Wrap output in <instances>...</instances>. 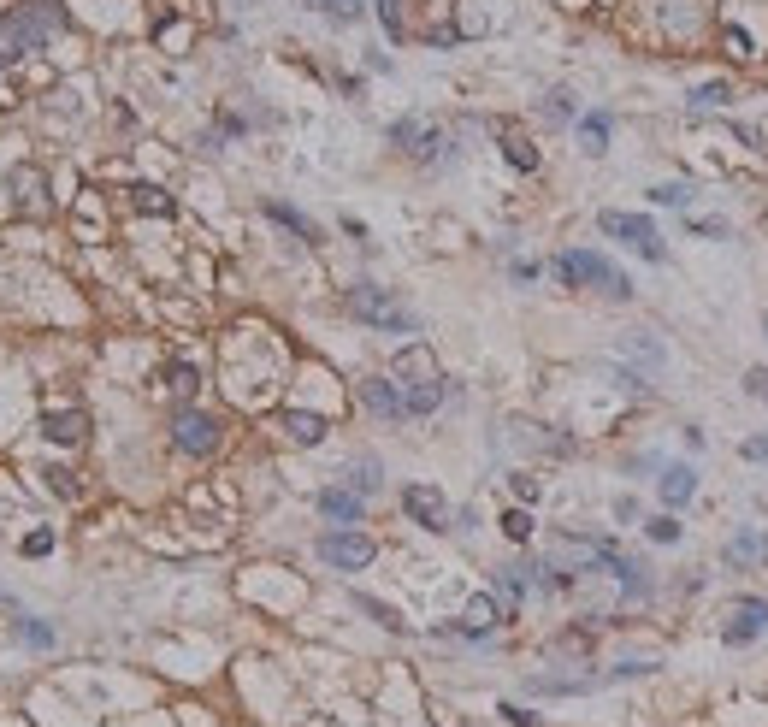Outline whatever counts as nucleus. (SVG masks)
Segmentation results:
<instances>
[{"mask_svg":"<svg viewBox=\"0 0 768 727\" xmlns=\"http://www.w3.org/2000/svg\"><path fill=\"white\" fill-rule=\"evenodd\" d=\"M54 30H60V6L54 0H18V6H6L0 12V66L30 60Z\"/></svg>","mask_w":768,"mask_h":727,"instance_id":"1","label":"nucleus"},{"mask_svg":"<svg viewBox=\"0 0 768 727\" xmlns=\"http://www.w3.org/2000/svg\"><path fill=\"white\" fill-rule=\"evenodd\" d=\"M550 272H556L568 290H603L609 302H627V296H633V278H627L621 266H609L603 255H591V249H568V255H556Z\"/></svg>","mask_w":768,"mask_h":727,"instance_id":"2","label":"nucleus"},{"mask_svg":"<svg viewBox=\"0 0 768 727\" xmlns=\"http://www.w3.org/2000/svg\"><path fill=\"white\" fill-rule=\"evenodd\" d=\"M343 308L355 314V320H367L373 331H396V337H408V331H420V320L390 296V290H379V284H355L349 296H343Z\"/></svg>","mask_w":768,"mask_h":727,"instance_id":"3","label":"nucleus"},{"mask_svg":"<svg viewBox=\"0 0 768 727\" xmlns=\"http://www.w3.org/2000/svg\"><path fill=\"white\" fill-rule=\"evenodd\" d=\"M597 231L603 237H615V243H627L633 255H644V261H668V249H662V237H656V225L644 219V213H597Z\"/></svg>","mask_w":768,"mask_h":727,"instance_id":"4","label":"nucleus"},{"mask_svg":"<svg viewBox=\"0 0 768 727\" xmlns=\"http://www.w3.org/2000/svg\"><path fill=\"white\" fill-rule=\"evenodd\" d=\"M172 444L184 450V456H213L219 444H225V426H219V414H201V408H178L172 414Z\"/></svg>","mask_w":768,"mask_h":727,"instance_id":"5","label":"nucleus"},{"mask_svg":"<svg viewBox=\"0 0 768 727\" xmlns=\"http://www.w3.org/2000/svg\"><path fill=\"white\" fill-rule=\"evenodd\" d=\"M373 556H379V544H373L367 532H355V527L320 532V562L325 568H337V574H361Z\"/></svg>","mask_w":768,"mask_h":727,"instance_id":"6","label":"nucleus"},{"mask_svg":"<svg viewBox=\"0 0 768 727\" xmlns=\"http://www.w3.org/2000/svg\"><path fill=\"white\" fill-rule=\"evenodd\" d=\"M390 142H396L402 154L426 160V166H438V160H449V148H455V142H449V136L438 131V125H432V119H414V113L390 125Z\"/></svg>","mask_w":768,"mask_h":727,"instance_id":"7","label":"nucleus"},{"mask_svg":"<svg viewBox=\"0 0 768 727\" xmlns=\"http://www.w3.org/2000/svg\"><path fill=\"white\" fill-rule=\"evenodd\" d=\"M402 515H408L414 527H426V532H449V521H455L449 503H444V491H438V485H420V479L402 485Z\"/></svg>","mask_w":768,"mask_h":727,"instance_id":"8","label":"nucleus"},{"mask_svg":"<svg viewBox=\"0 0 768 727\" xmlns=\"http://www.w3.org/2000/svg\"><path fill=\"white\" fill-rule=\"evenodd\" d=\"M361 408H367L373 420H408V402H402V385H396V379H384V373H373V379H361Z\"/></svg>","mask_w":768,"mask_h":727,"instance_id":"9","label":"nucleus"},{"mask_svg":"<svg viewBox=\"0 0 768 727\" xmlns=\"http://www.w3.org/2000/svg\"><path fill=\"white\" fill-rule=\"evenodd\" d=\"M42 438L60 444V450L83 444V438H89V414H83V408H48V414H42Z\"/></svg>","mask_w":768,"mask_h":727,"instance_id":"10","label":"nucleus"},{"mask_svg":"<svg viewBox=\"0 0 768 727\" xmlns=\"http://www.w3.org/2000/svg\"><path fill=\"white\" fill-rule=\"evenodd\" d=\"M6 190H12V207L24 213V219H36V213H48V201H42V172L36 166H12V178H6Z\"/></svg>","mask_w":768,"mask_h":727,"instance_id":"11","label":"nucleus"},{"mask_svg":"<svg viewBox=\"0 0 768 727\" xmlns=\"http://www.w3.org/2000/svg\"><path fill=\"white\" fill-rule=\"evenodd\" d=\"M320 515H325V521H337V527H361L367 497H361V491H349V485H331V491H320Z\"/></svg>","mask_w":768,"mask_h":727,"instance_id":"12","label":"nucleus"},{"mask_svg":"<svg viewBox=\"0 0 768 727\" xmlns=\"http://www.w3.org/2000/svg\"><path fill=\"white\" fill-rule=\"evenodd\" d=\"M757 633H768V603H763V597H739V603H733V627H727V645H751Z\"/></svg>","mask_w":768,"mask_h":727,"instance_id":"13","label":"nucleus"},{"mask_svg":"<svg viewBox=\"0 0 768 727\" xmlns=\"http://www.w3.org/2000/svg\"><path fill=\"white\" fill-rule=\"evenodd\" d=\"M449 397H455V385H449V379H420V385H402L408 420H426V414H438Z\"/></svg>","mask_w":768,"mask_h":727,"instance_id":"14","label":"nucleus"},{"mask_svg":"<svg viewBox=\"0 0 768 727\" xmlns=\"http://www.w3.org/2000/svg\"><path fill=\"white\" fill-rule=\"evenodd\" d=\"M656 491H662V503H668V509H686V503H692V497H698V473H692V467H662V479H656Z\"/></svg>","mask_w":768,"mask_h":727,"instance_id":"15","label":"nucleus"},{"mask_svg":"<svg viewBox=\"0 0 768 727\" xmlns=\"http://www.w3.org/2000/svg\"><path fill=\"white\" fill-rule=\"evenodd\" d=\"M278 426H284V438H290V444H308V450L325 444V432H331L320 414H302V408H284V414H278Z\"/></svg>","mask_w":768,"mask_h":727,"instance_id":"16","label":"nucleus"},{"mask_svg":"<svg viewBox=\"0 0 768 727\" xmlns=\"http://www.w3.org/2000/svg\"><path fill=\"white\" fill-rule=\"evenodd\" d=\"M343 485H349V491H361V497H373V491L384 485V462H379V456H355V462L343 467Z\"/></svg>","mask_w":768,"mask_h":727,"instance_id":"17","label":"nucleus"},{"mask_svg":"<svg viewBox=\"0 0 768 727\" xmlns=\"http://www.w3.org/2000/svg\"><path fill=\"white\" fill-rule=\"evenodd\" d=\"M497 136H503V160H509L514 172H538V148H532L526 136L509 131V125H497Z\"/></svg>","mask_w":768,"mask_h":727,"instance_id":"18","label":"nucleus"},{"mask_svg":"<svg viewBox=\"0 0 768 727\" xmlns=\"http://www.w3.org/2000/svg\"><path fill=\"white\" fill-rule=\"evenodd\" d=\"M621 355H633V361H644L650 373H662V367H668V349H662V343H656L650 331H633V337L621 343Z\"/></svg>","mask_w":768,"mask_h":727,"instance_id":"19","label":"nucleus"},{"mask_svg":"<svg viewBox=\"0 0 768 727\" xmlns=\"http://www.w3.org/2000/svg\"><path fill=\"white\" fill-rule=\"evenodd\" d=\"M266 219H278L284 231H296L302 243H320V225L308 219V213H296V207H284V201H266Z\"/></svg>","mask_w":768,"mask_h":727,"instance_id":"20","label":"nucleus"},{"mask_svg":"<svg viewBox=\"0 0 768 727\" xmlns=\"http://www.w3.org/2000/svg\"><path fill=\"white\" fill-rule=\"evenodd\" d=\"M514 432H520V444H526V450H544V456H574V444H568V438H544L550 426H526V420H514Z\"/></svg>","mask_w":768,"mask_h":727,"instance_id":"21","label":"nucleus"},{"mask_svg":"<svg viewBox=\"0 0 768 727\" xmlns=\"http://www.w3.org/2000/svg\"><path fill=\"white\" fill-rule=\"evenodd\" d=\"M497 621H503V597L479 592V597H473V603H467V627H473V633H491Z\"/></svg>","mask_w":768,"mask_h":727,"instance_id":"22","label":"nucleus"},{"mask_svg":"<svg viewBox=\"0 0 768 727\" xmlns=\"http://www.w3.org/2000/svg\"><path fill=\"white\" fill-rule=\"evenodd\" d=\"M609 131H615V125H609V113H585V119H579L585 154H603V148H609Z\"/></svg>","mask_w":768,"mask_h":727,"instance_id":"23","label":"nucleus"},{"mask_svg":"<svg viewBox=\"0 0 768 727\" xmlns=\"http://www.w3.org/2000/svg\"><path fill=\"white\" fill-rule=\"evenodd\" d=\"M130 196H136V207H142V213H160V219H172V213H178V201L166 196L160 184H136Z\"/></svg>","mask_w":768,"mask_h":727,"instance_id":"24","label":"nucleus"},{"mask_svg":"<svg viewBox=\"0 0 768 727\" xmlns=\"http://www.w3.org/2000/svg\"><path fill=\"white\" fill-rule=\"evenodd\" d=\"M379 6V24L390 42H408V18H402V0H373Z\"/></svg>","mask_w":768,"mask_h":727,"instance_id":"25","label":"nucleus"},{"mask_svg":"<svg viewBox=\"0 0 768 727\" xmlns=\"http://www.w3.org/2000/svg\"><path fill=\"white\" fill-rule=\"evenodd\" d=\"M195 385H201L195 361H172V367H166V391H172V397H190Z\"/></svg>","mask_w":768,"mask_h":727,"instance_id":"26","label":"nucleus"},{"mask_svg":"<svg viewBox=\"0 0 768 727\" xmlns=\"http://www.w3.org/2000/svg\"><path fill=\"white\" fill-rule=\"evenodd\" d=\"M355 609H361V615H373V621H379V627H390V633H402V615H396L390 603H379V597L355 592Z\"/></svg>","mask_w":768,"mask_h":727,"instance_id":"27","label":"nucleus"},{"mask_svg":"<svg viewBox=\"0 0 768 727\" xmlns=\"http://www.w3.org/2000/svg\"><path fill=\"white\" fill-rule=\"evenodd\" d=\"M544 119H550V125H574V119H579L574 95H568V89H550V95H544Z\"/></svg>","mask_w":768,"mask_h":727,"instance_id":"28","label":"nucleus"},{"mask_svg":"<svg viewBox=\"0 0 768 727\" xmlns=\"http://www.w3.org/2000/svg\"><path fill=\"white\" fill-rule=\"evenodd\" d=\"M42 479H48V491L65 497V503H77V497H83V485H77V473H71V467H48Z\"/></svg>","mask_w":768,"mask_h":727,"instance_id":"29","label":"nucleus"},{"mask_svg":"<svg viewBox=\"0 0 768 727\" xmlns=\"http://www.w3.org/2000/svg\"><path fill=\"white\" fill-rule=\"evenodd\" d=\"M497 527H503V538L526 544V538H532V515H526V509H503V521H497Z\"/></svg>","mask_w":768,"mask_h":727,"instance_id":"30","label":"nucleus"},{"mask_svg":"<svg viewBox=\"0 0 768 727\" xmlns=\"http://www.w3.org/2000/svg\"><path fill=\"white\" fill-rule=\"evenodd\" d=\"M644 538L650 544H680V521L674 515H656V521H644Z\"/></svg>","mask_w":768,"mask_h":727,"instance_id":"31","label":"nucleus"},{"mask_svg":"<svg viewBox=\"0 0 768 727\" xmlns=\"http://www.w3.org/2000/svg\"><path fill=\"white\" fill-rule=\"evenodd\" d=\"M757 556H763V544H757V538H751V532H745V538H733V544H727V562H733V568H739V562H745V568H751V562H757Z\"/></svg>","mask_w":768,"mask_h":727,"instance_id":"32","label":"nucleus"},{"mask_svg":"<svg viewBox=\"0 0 768 727\" xmlns=\"http://www.w3.org/2000/svg\"><path fill=\"white\" fill-rule=\"evenodd\" d=\"M314 6H320V12H331L337 24H349V18H361V12H367V0H314Z\"/></svg>","mask_w":768,"mask_h":727,"instance_id":"33","label":"nucleus"},{"mask_svg":"<svg viewBox=\"0 0 768 727\" xmlns=\"http://www.w3.org/2000/svg\"><path fill=\"white\" fill-rule=\"evenodd\" d=\"M692 101H698V107H727V101H733V89H727V83H698V89H692Z\"/></svg>","mask_w":768,"mask_h":727,"instance_id":"34","label":"nucleus"},{"mask_svg":"<svg viewBox=\"0 0 768 727\" xmlns=\"http://www.w3.org/2000/svg\"><path fill=\"white\" fill-rule=\"evenodd\" d=\"M18 633H24V639H30V645H42V651H48V645H54V627H42V621H36V615H18Z\"/></svg>","mask_w":768,"mask_h":727,"instance_id":"35","label":"nucleus"},{"mask_svg":"<svg viewBox=\"0 0 768 727\" xmlns=\"http://www.w3.org/2000/svg\"><path fill=\"white\" fill-rule=\"evenodd\" d=\"M650 201H656V207H686V201H692V190H686V184H656V190H650Z\"/></svg>","mask_w":768,"mask_h":727,"instance_id":"36","label":"nucleus"},{"mask_svg":"<svg viewBox=\"0 0 768 727\" xmlns=\"http://www.w3.org/2000/svg\"><path fill=\"white\" fill-rule=\"evenodd\" d=\"M745 397H757L768 408V367H745Z\"/></svg>","mask_w":768,"mask_h":727,"instance_id":"37","label":"nucleus"},{"mask_svg":"<svg viewBox=\"0 0 768 727\" xmlns=\"http://www.w3.org/2000/svg\"><path fill=\"white\" fill-rule=\"evenodd\" d=\"M692 237H733L727 219H692Z\"/></svg>","mask_w":768,"mask_h":727,"instance_id":"38","label":"nucleus"},{"mask_svg":"<svg viewBox=\"0 0 768 727\" xmlns=\"http://www.w3.org/2000/svg\"><path fill=\"white\" fill-rule=\"evenodd\" d=\"M514 497H520V503H538V479H532V473H514Z\"/></svg>","mask_w":768,"mask_h":727,"instance_id":"39","label":"nucleus"},{"mask_svg":"<svg viewBox=\"0 0 768 727\" xmlns=\"http://www.w3.org/2000/svg\"><path fill=\"white\" fill-rule=\"evenodd\" d=\"M48 550H54V532H30L24 538V556H48Z\"/></svg>","mask_w":768,"mask_h":727,"instance_id":"40","label":"nucleus"},{"mask_svg":"<svg viewBox=\"0 0 768 727\" xmlns=\"http://www.w3.org/2000/svg\"><path fill=\"white\" fill-rule=\"evenodd\" d=\"M727 48H733L739 60H751V36H745V30H727Z\"/></svg>","mask_w":768,"mask_h":727,"instance_id":"41","label":"nucleus"},{"mask_svg":"<svg viewBox=\"0 0 768 727\" xmlns=\"http://www.w3.org/2000/svg\"><path fill=\"white\" fill-rule=\"evenodd\" d=\"M745 462H768V438H745Z\"/></svg>","mask_w":768,"mask_h":727,"instance_id":"42","label":"nucleus"},{"mask_svg":"<svg viewBox=\"0 0 768 727\" xmlns=\"http://www.w3.org/2000/svg\"><path fill=\"white\" fill-rule=\"evenodd\" d=\"M503 716H509L514 727H538V716H532V710H514V704H509V710H503Z\"/></svg>","mask_w":768,"mask_h":727,"instance_id":"43","label":"nucleus"},{"mask_svg":"<svg viewBox=\"0 0 768 727\" xmlns=\"http://www.w3.org/2000/svg\"><path fill=\"white\" fill-rule=\"evenodd\" d=\"M763 556H768V538H763Z\"/></svg>","mask_w":768,"mask_h":727,"instance_id":"44","label":"nucleus"},{"mask_svg":"<svg viewBox=\"0 0 768 727\" xmlns=\"http://www.w3.org/2000/svg\"><path fill=\"white\" fill-rule=\"evenodd\" d=\"M763 326H768V320H763Z\"/></svg>","mask_w":768,"mask_h":727,"instance_id":"45","label":"nucleus"},{"mask_svg":"<svg viewBox=\"0 0 768 727\" xmlns=\"http://www.w3.org/2000/svg\"><path fill=\"white\" fill-rule=\"evenodd\" d=\"M255 6H260V0H255Z\"/></svg>","mask_w":768,"mask_h":727,"instance_id":"46","label":"nucleus"}]
</instances>
